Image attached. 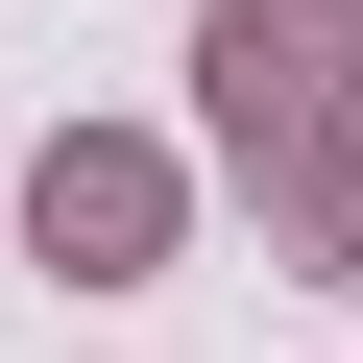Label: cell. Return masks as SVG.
I'll list each match as a JSON object with an SVG mask.
<instances>
[{
  "label": "cell",
  "instance_id": "6da1fadb",
  "mask_svg": "<svg viewBox=\"0 0 363 363\" xmlns=\"http://www.w3.org/2000/svg\"><path fill=\"white\" fill-rule=\"evenodd\" d=\"M145 218H169L145 145H49V169H25V242H49V267H145Z\"/></svg>",
  "mask_w": 363,
  "mask_h": 363
}]
</instances>
